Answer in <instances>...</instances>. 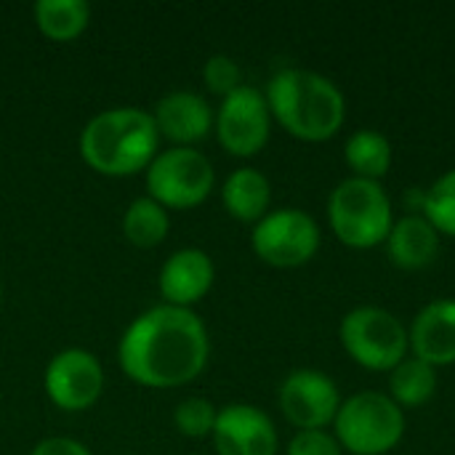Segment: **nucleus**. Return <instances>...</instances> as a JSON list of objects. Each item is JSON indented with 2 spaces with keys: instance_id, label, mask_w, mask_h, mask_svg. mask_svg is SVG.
I'll return each instance as SVG.
<instances>
[{
  "instance_id": "obj_1",
  "label": "nucleus",
  "mask_w": 455,
  "mask_h": 455,
  "mask_svg": "<svg viewBox=\"0 0 455 455\" xmlns=\"http://www.w3.org/2000/svg\"><path fill=\"white\" fill-rule=\"evenodd\" d=\"M208 357L211 339L200 315L168 304L139 315L117 347L123 373L147 389H176L195 381Z\"/></svg>"
},
{
  "instance_id": "obj_2",
  "label": "nucleus",
  "mask_w": 455,
  "mask_h": 455,
  "mask_svg": "<svg viewBox=\"0 0 455 455\" xmlns=\"http://www.w3.org/2000/svg\"><path fill=\"white\" fill-rule=\"evenodd\" d=\"M272 120L299 141H331L347 123V96L325 75L301 67H285L267 83Z\"/></svg>"
},
{
  "instance_id": "obj_3",
  "label": "nucleus",
  "mask_w": 455,
  "mask_h": 455,
  "mask_svg": "<svg viewBox=\"0 0 455 455\" xmlns=\"http://www.w3.org/2000/svg\"><path fill=\"white\" fill-rule=\"evenodd\" d=\"M160 133L149 112L115 107L88 120L80 133V157L101 176H133L157 157Z\"/></svg>"
},
{
  "instance_id": "obj_4",
  "label": "nucleus",
  "mask_w": 455,
  "mask_h": 455,
  "mask_svg": "<svg viewBox=\"0 0 455 455\" xmlns=\"http://www.w3.org/2000/svg\"><path fill=\"white\" fill-rule=\"evenodd\" d=\"M328 224L336 240L352 251L387 243L395 227V205L381 181L347 176L328 197Z\"/></svg>"
},
{
  "instance_id": "obj_5",
  "label": "nucleus",
  "mask_w": 455,
  "mask_h": 455,
  "mask_svg": "<svg viewBox=\"0 0 455 455\" xmlns=\"http://www.w3.org/2000/svg\"><path fill=\"white\" fill-rule=\"evenodd\" d=\"M405 411L376 389L357 392L341 400L333 421V437L349 455H387L405 437Z\"/></svg>"
},
{
  "instance_id": "obj_6",
  "label": "nucleus",
  "mask_w": 455,
  "mask_h": 455,
  "mask_svg": "<svg viewBox=\"0 0 455 455\" xmlns=\"http://www.w3.org/2000/svg\"><path fill=\"white\" fill-rule=\"evenodd\" d=\"M339 341L352 363L371 373H392L408 355V325L384 307H355L341 317Z\"/></svg>"
},
{
  "instance_id": "obj_7",
  "label": "nucleus",
  "mask_w": 455,
  "mask_h": 455,
  "mask_svg": "<svg viewBox=\"0 0 455 455\" xmlns=\"http://www.w3.org/2000/svg\"><path fill=\"white\" fill-rule=\"evenodd\" d=\"M216 184L213 163L192 147H173L160 152L147 168V192L165 211L197 208L208 200Z\"/></svg>"
},
{
  "instance_id": "obj_8",
  "label": "nucleus",
  "mask_w": 455,
  "mask_h": 455,
  "mask_svg": "<svg viewBox=\"0 0 455 455\" xmlns=\"http://www.w3.org/2000/svg\"><path fill=\"white\" fill-rule=\"evenodd\" d=\"M323 245L317 221L301 208L269 211L259 224H253L251 248L253 253L275 269H296L309 264Z\"/></svg>"
},
{
  "instance_id": "obj_9",
  "label": "nucleus",
  "mask_w": 455,
  "mask_h": 455,
  "mask_svg": "<svg viewBox=\"0 0 455 455\" xmlns=\"http://www.w3.org/2000/svg\"><path fill=\"white\" fill-rule=\"evenodd\" d=\"M272 123L267 96L253 85H240L221 99V107L213 115L216 139L232 157L259 155L272 136Z\"/></svg>"
},
{
  "instance_id": "obj_10",
  "label": "nucleus",
  "mask_w": 455,
  "mask_h": 455,
  "mask_svg": "<svg viewBox=\"0 0 455 455\" xmlns=\"http://www.w3.org/2000/svg\"><path fill=\"white\" fill-rule=\"evenodd\" d=\"M341 400L344 397L336 381L328 373L315 371V368H299L288 373L277 392L280 411L285 421L296 427V432L333 427Z\"/></svg>"
},
{
  "instance_id": "obj_11",
  "label": "nucleus",
  "mask_w": 455,
  "mask_h": 455,
  "mask_svg": "<svg viewBox=\"0 0 455 455\" xmlns=\"http://www.w3.org/2000/svg\"><path fill=\"white\" fill-rule=\"evenodd\" d=\"M43 387L59 411L80 413L99 403L104 392V368L99 357L85 349H64L48 363Z\"/></svg>"
},
{
  "instance_id": "obj_12",
  "label": "nucleus",
  "mask_w": 455,
  "mask_h": 455,
  "mask_svg": "<svg viewBox=\"0 0 455 455\" xmlns=\"http://www.w3.org/2000/svg\"><path fill=\"white\" fill-rule=\"evenodd\" d=\"M211 437L216 455H277L280 451L275 421L261 408L248 403L221 408Z\"/></svg>"
},
{
  "instance_id": "obj_13",
  "label": "nucleus",
  "mask_w": 455,
  "mask_h": 455,
  "mask_svg": "<svg viewBox=\"0 0 455 455\" xmlns=\"http://www.w3.org/2000/svg\"><path fill=\"white\" fill-rule=\"evenodd\" d=\"M411 355L427 365L451 368L455 365V299H435L408 325Z\"/></svg>"
},
{
  "instance_id": "obj_14",
  "label": "nucleus",
  "mask_w": 455,
  "mask_h": 455,
  "mask_svg": "<svg viewBox=\"0 0 455 455\" xmlns=\"http://www.w3.org/2000/svg\"><path fill=\"white\" fill-rule=\"evenodd\" d=\"M216 280V267L211 256L200 248H181L165 259L160 269V296L168 307L192 309L208 296Z\"/></svg>"
},
{
  "instance_id": "obj_15",
  "label": "nucleus",
  "mask_w": 455,
  "mask_h": 455,
  "mask_svg": "<svg viewBox=\"0 0 455 455\" xmlns=\"http://www.w3.org/2000/svg\"><path fill=\"white\" fill-rule=\"evenodd\" d=\"M157 133L176 147H192L213 131V109L195 91H173L163 96L152 112Z\"/></svg>"
},
{
  "instance_id": "obj_16",
  "label": "nucleus",
  "mask_w": 455,
  "mask_h": 455,
  "mask_svg": "<svg viewBox=\"0 0 455 455\" xmlns=\"http://www.w3.org/2000/svg\"><path fill=\"white\" fill-rule=\"evenodd\" d=\"M389 261L403 272H421L432 267L443 248V235L427 221L424 213H405L395 219V227L384 243Z\"/></svg>"
},
{
  "instance_id": "obj_17",
  "label": "nucleus",
  "mask_w": 455,
  "mask_h": 455,
  "mask_svg": "<svg viewBox=\"0 0 455 455\" xmlns=\"http://www.w3.org/2000/svg\"><path fill=\"white\" fill-rule=\"evenodd\" d=\"M221 203L227 208V213L243 224H259L272 205V184L269 179L245 165L237 168L227 176L224 187H221Z\"/></svg>"
},
{
  "instance_id": "obj_18",
  "label": "nucleus",
  "mask_w": 455,
  "mask_h": 455,
  "mask_svg": "<svg viewBox=\"0 0 455 455\" xmlns=\"http://www.w3.org/2000/svg\"><path fill=\"white\" fill-rule=\"evenodd\" d=\"M344 163L352 176L381 181L395 163V147L387 133L376 128H360L344 141Z\"/></svg>"
},
{
  "instance_id": "obj_19",
  "label": "nucleus",
  "mask_w": 455,
  "mask_h": 455,
  "mask_svg": "<svg viewBox=\"0 0 455 455\" xmlns=\"http://www.w3.org/2000/svg\"><path fill=\"white\" fill-rule=\"evenodd\" d=\"M387 395L403 408L416 411L435 400L437 395V371L427 365L424 360L408 355L392 373H389V389Z\"/></svg>"
},
{
  "instance_id": "obj_20",
  "label": "nucleus",
  "mask_w": 455,
  "mask_h": 455,
  "mask_svg": "<svg viewBox=\"0 0 455 455\" xmlns=\"http://www.w3.org/2000/svg\"><path fill=\"white\" fill-rule=\"evenodd\" d=\"M32 16L48 40L69 43L85 32L91 21V5L85 0H37Z\"/></svg>"
},
{
  "instance_id": "obj_21",
  "label": "nucleus",
  "mask_w": 455,
  "mask_h": 455,
  "mask_svg": "<svg viewBox=\"0 0 455 455\" xmlns=\"http://www.w3.org/2000/svg\"><path fill=\"white\" fill-rule=\"evenodd\" d=\"M168 229H171L168 211L160 203H155L149 195L133 200L128 205V211L123 213V235L136 248H155V245H160L168 237Z\"/></svg>"
},
{
  "instance_id": "obj_22",
  "label": "nucleus",
  "mask_w": 455,
  "mask_h": 455,
  "mask_svg": "<svg viewBox=\"0 0 455 455\" xmlns=\"http://www.w3.org/2000/svg\"><path fill=\"white\" fill-rule=\"evenodd\" d=\"M421 213L443 237H455V168L445 171L432 181V187H427Z\"/></svg>"
},
{
  "instance_id": "obj_23",
  "label": "nucleus",
  "mask_w": 455,
  "mask_h": 455,
  "mask_svg": "<svg viewBox=\"0 0 455 455\" xmlns=\"http://www.w3.org/2000/svg\"><path fill=\"white\" fill-rule=\"evenodd\" d=\"M216 416H219V411L213 408L211 400H205V397H187V400H181L176 405L173 424H176V429L184 437L203 440V437H211L213 435Z\"/></svg>"
},
{
  "instance_id": "obj_24",
  "label": "nucleus",
  "mask_w": 455,
  "mask_h": 455,
  "mask_svg": "<svg viewBox=\"0 0 455 455\" xmlns=\"http://www.w3.org/2000/svg\"><path fill=\"white\" fill-rule=\"evenodd\" d=\"M203 83H205V88L211 93L227 99L229 93H235L243 85V69H240V64L232 56L216 53L203 67Z\"/></svg>"
},
{
  "instance_id": "obj_25",
  "label": "nucleus",
  "mask_w": 455,
  "mask_h": 455,
  "mask_svg": "<svg viewBox=\"0 0 455 455\" xmlns=\"http://www.w3.org/2000/svg\"><path fill=\"white\" fill-rule=\"evenodd\" d=\"M288 455H344L339 440L328 429L296 432L288 443Z\"/></svg>"
},
{
  "instance_id": "obj_26",
  "label": "nucleus",
  "mask_w": 455,
  "mask_h": 455,
  "mask_svg": "<svg viewBox=\"0 0 455 455\" xmlns=\"http://www.w3.org/2000/svg\"><path fill=\"white\" fill-rule=\"evenodd\" d=\"M29 455H93L83 443L72 437H45L40 440Z\"/></svg>"
},
{
  "instance_id": "obj_27",
  "label": "nucleus",
  "mask_w": 455,
  "mask_h": 455,
  "mask_svg": "<svg viewBox=\"0 0 455 455\" xmlns=\"http://www.w3.org/2000/svg\"><path fill=\"white\" fill-rule=\"evenodd\" d=\"M0 301H3V285H0Z\"/></svg>"
}]
</instances>
